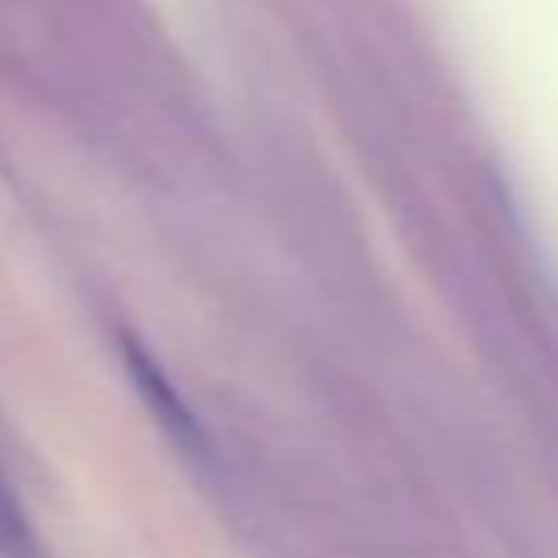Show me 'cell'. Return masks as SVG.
Here are the masks:
<instances>
[{"label":"cell","mask_w":558,"mask_h":558,"mask_svg":"<svg viewBox=\"0 0 558 558\" xmlns=\"http://www.w3.org/2000/svg\"><path fill=\"white\" fill-rule=\"evenodd\" d=\"M0 549H4V558H48L44 554V541L26 523L17 497L4 488V480H0Z\"/></svg>","instance_id":"obj_2"},{"label":"cell","mask_w":558,"mask_h":558,"mask_svg":"<svg viewBox=\"0 0 558 558\" xmlns=\"http://www.w3.org/2000/svg\"><path fill=\"white\" fill-rule=\"evenodd\" d=\"M118 353H122V366H126L135 392L144 397L148 414L157 418V427H161L179 449H187L192 458H205V453H209V436H205L196 410L183 401V392H179L174 379L166 375V366L148 353V344L135 340L131 331H122V336H118Z\"/></svg>","instance_id":"obj_1"}]
</instances>
